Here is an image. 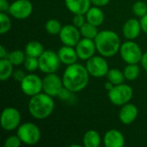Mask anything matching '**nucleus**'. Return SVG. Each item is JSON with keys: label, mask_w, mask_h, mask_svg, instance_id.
<instances>
[{"label": "nucleus", "mask_w": 147, "mask_h": 147, "mask_svg": "<svg viewBox=\"0 0 147 147\" xmlns=\"http://www.w3.org/2000/svg\"><path fill=\"white\" fill-rule=\"evenodd\" d=\"M90 73L86 67L76 63L66 67L62 78L64 86L73 93L83 90L88 85Z\"/></svg>", "instance_id": "1"}, {"label": "nucleus", "mask_w": 147, "mask_h": 147, "mask_svg": "<svg viewBox=\"0 0 147 147\" xmlns=\"http://www.w3.org/2000/svg\"><path fill=\"white\" fill-rule=\"evenodd\" d=\"M96 50L103 57L115 55L121 48V40L118 34L112 30H102L98 32L94 39Z\"/></svg>", "instance_id": "2"}, {"label": "nucleus", "mask_w": 147, "mask_h": 147, "mask_svg": "<svg viewBox=\"0 0 147 147\" xmlns=\"http://www.w3.org/2000/svg\"><path fill=\"white\" fill-rule=\"evenodd\" d=\"M54 109V101L52 96L44 93H39L31 96L28 102V111L30 115L38 120L47 118Z\"/></svg>", "instance_id": "3"}, {"label": "nucleus", "mask_w": 147, "mask_h": 147, "mask_svg": "<svg viewBox=\"0 0 147 147\" xmlns=\"http://www.w3.org/2000/svg\"><path fill=\"white\" fill-rule=\"evenodd\" d=\"M133 95L134 90L132 87L125 84L115 85L108 92L109 101L116 106H123L127 103L132 99Z\"/></svg>", "instance_id": "4"}, {"label": "nucleus", "mask_w": 147, "mask_h": 147, "mask_svg": "<svg viewBox=\"0 0 147 147\" xmlns=\"http://www.w3.org/2000/svg\"><path fill=\"white\" fill-rule=\"evenodd\" d=\"M17 135L22 143L28 146H34L40 141L41 134L35 124L26 122L18 127Z\"/></svg>", "instance_id": "5"}, {"label": "nucleus", "mask_w": 147, "mask_h": 147, "mask_svg": "<svg viewBox=\"0 0 147 147\" xmlns=\"http://www.w3.org/2000/svg\"><path fill=\"white\" fill-rule=\"evenodd\" d=\"M39 69L47 74L55 73L60 66L61 61L58 53L52 50L44 51L43 53L38 58Z\"/></svg>", "instance_id": "6"}, {"label": "nucleus", "mask_w": 147, "mask_h": 147, "mask_svg": "<svg viewBox=\"0 0 147 147\" xmlns=\"http://www.w3.org/2000/svg\"><path fill=\"white\" fill-rule=\"evenodd\" d=\"M120 53L122 59L127 64H138L140 62L143 55L140 47L130 40L121 44Z\"/></svg>", "instance_id": "7"}, {"label": "nucleus", "mask_w": 147, "mask_h": 147, "mask_svg": "<svg viewBox=\"0 0 147 147\" xmlns=\"http://www.w3.org/2000/svg\"><path fill=\"white\" fill-rule=\"evenodd\" d=\"M1 127L5 131H13L20 126L21 114L12 107L5 108L1 114Z\"/></svg>", "instance_id": "8"}, {"label": "nucleus", "mask_w": 147, "mask_h": 147, "mask_svg": "<svg viewBox=\"0 0 147 147\" xmlns=\"http://www.w3.org/2000/svg\"><path fill=\"white\" fill-rule=\"evenodd\" d=\"M86 69L90 75L96 78H102L108 74L109 71L107 60L101 56H93L87 60Z\"/></svg>", "instance_id": "9"}, {"label": "nucleus", "mask_w": 147, "mask_h": 147, "mask_svg": "<svg viewBox=\"0 0 147 147\" xmlns=\"http://www.w3.org/2000/svg\"><path fill=\"white\" fill-rule=\"evenodd\" d=\"M22 92L29 96H35L43 90V83L40 78L35 74H28L21 82Z\"/></svg>", "instance_id": "10"}, {"label": "nucleus", "mask_w": 147, "mask_h": 147, "mask_svg": "<svg viewBox=\"0 0 147 147\" xmlns=\"http://www.w3.org/2000/svg\"><path fill=\"white\" fill-rule=\"evenodd\" d=\"M33 11V4L29 0H16L9 7V13L16 19L24 20L30 16Z\"/></svg>", "instance_id": "11"}, {"label": "nucleus", "mask_w": 147, "mask_h": 147, "mask_svg": "<svg viewBox=\"0 0 147 147\" xmlns=\"http://www.w3.org/2000/svg\"><path fill=\"white\" fill-rule=\"evenodd\" d=\"M43 91L51 96H57L61 88L64 86L62 79L55 73L47 74L43 79Z\"/></svg>", "instance_id": "12"}, {"label": "nucleus", "mask_w": 147, "mask_h": 147, "mask_svg": "<svg viewBox=\"0 0 147 147\" xmlns=\"http://www.w3.org/2000/svg\"><path fill=\"white\" fill-rule=\"evenodd\" d=\"M59 39L65 46L75 47L80 40V30L75 25H65L62 28Z\"/></svg>", "instance_id": "13"}, {"label": "nucleus", "mask_w": 147, "mask_h": 147, "mask_svg": "<svg viewBox=\"0 0 147 147\" xmlns=\"http://www.w3.org/2000/svg\"><path fill=\"white\" fill-rule=\"evenodd\" d=\"M96 50L95 40L89 38H84L76 45V51L78 56L82 60H88L94 56Z\"/></svg>", "instance_id": "14"}, {"label": "nucleus", "mask_w": 147, "mask_h": 147, "mask_svg": "<svg viewBox=\"0 0 147 147\" xmlns=\"http://www.w3.org/2000/svg\"><path fill=\"white\" fill-rule=\"evenodd\" d=\"M122 30L124 36L127 40H135L136 38H138L140 34V31L142 30L140 22H139L137 19L131 18L124 23Z\"/></svg>", "instance_id": "15"}, {"label": "nucleus", "mask_w": 147, "mask_h": 147, "mask_svg": "<svg viewBox=\"0 0 147 147\" xmlns=\"http://www.w3.org/2000/svg\"><path fill=\"white\" fill-rule=\"evenodd\" d=\"M138 113H139L138 109L134 104L126 103L125 105L122 106V108L120 110L119 113L120 121L125 125H129L136 120L138 116Z\"/></svg>", "instance_id": "16"}, {"label": "nucleus", "mask_w": 147, "mask_h": 147, "mask_svg": "<svg viewBox=\"0 0 147 147\" xmlns=\"http://www.w3.org/2000/svg\"><path fill=\"white\" fill-rule=\"evenodd\" d=\"M103 142L106 147H122L125 144V138L121 132L111 129L105 134Z\"/></svg>", "instance_id": "17"}, {"label": "nucleus", "mask_w": 147, "mask_h": 147, "mask_svg": "<svg viewBox=\"0 0 147 147\" xmlns=\"http://www.w3.org/2000/svg\"><path fill=\"white\" fill-rule=\"evenodd\" d=\"M66 8L74 15L86 14L90 8V0H65Z\"/></svg>", "instance_id": "18"}, {"label": "nucleus", "mask_w": 147, "mask_h": 147, "mask_svg": "<svg viewBox=\"0 0 147 147\" xmlns=\"http://www.w3.org/2000/svg\"><path fill=\"white\" fill-rule=\"evenodd\" d=\"M58 55L59 57L61 63L67 65L75 64L77 59H78L77 51L73 48V47L65 46V45L59 48L58 52Z\"/></svg>", "instance_id": "19"}, {"label": "nucleus", "mask_w": 147, "mask_h": 147, "mask_svg": "<svg viewBox=\"0 0 147 147\" xmlns=\"http://www.w3.org/2000/svg\"><path fill=\"white\" fill-rule=\"evenodd\" d=\"M86 20L88 22L98 27L104 21V13L98 6L91 7L86 12Z\"/></svg>", "instance_id": "20"}, {"label": "nucleus", "mask_w": 147, "mask_h": 147, "mask_svg": "<svg viewBox=\"0 0 147 147\" xmlns=\"http://www.w3.org/2000/svg\"><path fill=\"white\" fill-rule=\"evenodd\" d=\"M101 137L98 132L96 130L87 131L83 139V142L85 147H99L101 145Z\"/></svg>", "instance_id": "21"}, {"label": "nucleus", "mask_w": 147, "mask_h": 147, "mask_svg": "<svg viewBox=\"0 0 147 147\" xmlns=\"http://www.w3.org/2000/svg\"><path fill=\"white\" fill-rule=\"evenodd\" d=\"M44 51L45 50L42 44L36 40H32L28 42L25 47V53L27 56L39 58Z\"/></svg>", "instance_id": "22"}, {"label": "nucleus", "mask_w": 147, "mask_h": 147, "mask_svg": "<svg viewBox=\"0 0 147 147\" xmlns=\"http://www.w3.org/2000/svg\"><path fill=\"white\" fill-rule=\"evenodd\" d=\"M13 64L8 59H0V80L6 81L13 75Z\"/></svg>", "instance_id": "23"}, {"label": "nucleus", "mask_w": 147, "mask_h": 147, "mask_svg": "<svg viewBox=\"0 0 147 147\" xmlns=\"http://www.w3.org/2000/svg\"><path fill=\"white\" fill-rule=\"evenodd\" d=\"M81 35H83L84 38H89V39H95L98 34L97 27L90 23V22H84V24L79 28Z\"/></svg>", "instance_id": "24"}, {"label": "nucleus", "mask_w": 147, "mask_h": 147, "mask_svg": "<svg viewBox=\"0 0 147 147\" xmlns=\"http://www.w3.org/2000/svg\"><path fill=\"white\" fill-rule=\"evenodd\" d=\"M108 79L109 82H111L114 85H118L121 84H123L125 78L124 72L118 69H110L107 74Z\"/></svg>", "instance_id": "25"}, {"label": "nucleus", "mask_w": 147, "mask_h": 147, "mask_svg": "<svg viewBox=\"0 0 147 147\" xmlns=\"http://www.w3.org/2000/svg\"><path fill=\"white\" fill-rule=\"evenodd\" d=\"M124 75L126 79L129 81H134L137 79L140 75V69L137 64H128L124 69Z\"/></svg>", "instance_id": "26"}, {"label": "nucleus", "mask_w": 147, "mask_h": 147, "mask_svg": "<svg viewBox=\"0 0 147 147\" xmlns=\"http://www.w3.org/2000/svg\"><path fill=\"white\" fill-rule=\"evenodd\" d=\"M14 65H20L22 63H24V60L26 59L25 53L21 50H15L9 53L7 58Z\"/></svg>", "instance_id": "27"}, {"label": "nucleus", "mask_w": 147, "mask_h": 147, "mask_svg": "<svg viewBox=\"0 0 147 147\" xmlns=\"http://www.w3.org/2000/svg\"><path fill=\"white\" fill-rule=\"evenodd\" d=\"M62 28L63 27L61 26V23L56 19L48 20L46 22V25H45V28H46L47 32L49 33L50 34H59Z\"/></svg>", "instance_id": "28"}, {"label": "nucleus", "mask_w": 147, "mask_h": 147, "mask_svg": "<svg viewBox=\"0 0 147 147\" xmlns=\"http://www.w3.org/2000/svg\"><path fill=\"white\" fill-rule=\"evenodd\" d=\"M0 34H6L11 28V21L9 16L4 12H0Z\"/></svg>", "instance_id": "29"}, {"label": "nucleus", "mask_w": 147, "mask_h": 147, "mask_svg": "<svg viewBox=\"0 0 147 147\" xmlns=\"http://www.w3.org/2000/svg\"><path fill=\"white\" fill-rule=\"evenodd\" d=\"M133 11L138 17H142L147 14V4L143 1H137L133 6Z\"/></svg>", "instance_id": "30"}, {"label": "nucleus", "mask_w": 147, "mask_h": 147, "mask_svg": "<svg viewBox=\"0 0 147 147\" xmlns=\"http://www.w3.org/2000/svg\"><path fill=\"white\" fill-rule=\"evenodd\" d=\"M24 67L28 71H34L39 68V59L38 58L27 56L24 60Z\"/></svg>", "instance_id": "31"}, {"label": "nucleus", "mask_w": 147, "mask_h": 147, "mask_svg": "<svg viewBox=\"0 0 147 147\" xmlns=\"http://www.w3.org/2000/svg\"><path fill=\"white\" fill-rule=\"evenodd\" d=\"M22 144V140L21 139L18 137V135L16 136H9L8 137L5 141H4V144L3 146L4 147H19Z\"/></svg>", "instance_id": "32"}, {"label": "nucleus", "mask_w": 147, "mask_h": 147, "mask_svg": "<svg viewBox=\"0 0 147 147\" xmlns=\"http://www.w3.org/2000/svg\"><path fill=\"white\" fill-rule=\"evenodd\" d=\"M72 91H71L70 90H68L67 88H65V86H63L61 88V90H59V94L57 96L59 97V99L63 100V101H69L71 97H72Z\"/></svg>", "instance_id": "33"}, {"label": "nucleus", "mask_w": 147, "mask_h": 147, "mask_svg": "<svg viewBox=\"0 0 147 147\" xmlns=\"http://www.w3.org/2000/svg\"><path fill=\"white\" fill-rule=\"evenodd\" d=\"M85 22V19L83 14H75L72 19V23L78 28H81Z\"/></svg>", "instance_id": "34"}, {"label": "nucleus", "mask_w": 147, "mask_h": 147, "mask_svg": "<svg viewBox=\"0 0 147 147\" xmlns=\"http://www.w3.org/2000/svg\"><path fill=\"white\" fill-rule=\"evenodd\" d=\"M13 78H14V79L16 80V81H17V82H22V80H23V78L26 77V74H25V72L23 71H22V70H16V71H15L14 72H13Z\"/></svg>", "instance_id": "35"}, {"label": "nucleus", "mask_w": 147, "mask_h": 147, "mask_svg": "<svg viewBox=\"0 0 147 147\" xmlns=\"http://www.w3.org/2000/svg\"><path fill=\"white\" fill-rule=\"evenodd\" d=\"M10 4L9 3L8 0H0V12L7 13L9 10Z\"/></svg>", "instance_id": "36"}, {"label": "nucleus", "mask_w": 147, "mask_h": 147, "mask_svg": "<svg viewBox=\"0 0 147 147\" xmlns=\"http://www.w3.org/2000/svg\"><path fill=\"white\" fill-rule=\"evenodd\" d=\"M109 1L110 0H90L91 3H93L95 6H98V7L107 5L109 3Z\"/></svg>", "instance_id": "37"}, {"label": "nucleus", "mask_w": 147, "mask_h": 147, "mask_svg": "<svg viewBox=\"0 0 147 147\" xmlns=\"http://www.w3.org/2000/svg\"><path fill=\"white\" fill-rule=\"evenodd\" d=\"M140 24H141V28H142V30L147 34V14L146 16H142L141 19H140Z\"/></svg>", "instance_id": "38"}, {"label": "nucleus", "mask_w": 147, "mask_h": 147, "mask_svg": "<svg viewBox=\"0 0 147 147\" xmlns=\"http://www.w3.org/2000/svg\"><path fill=\"white\" fill-rule=\"evenodd\" d=\"M140 63L143 66V68L145 69V71H147V52L145 53L143 55H142V58H141V60H140Z\"/></svg>", "instance_id": "39"}, {"label": "nucleus", "mask_w": 147, "mask_h": 147, "mask_svg": "<svg viewBox=\"0 0 147 147\" xmlns=\"http://www.w3.org/2000/svg\"><path fill=\"white\" fill-rule=\"evenodd\" d=\"M8 55H9V53H7L6 49L4 48V47L3 45H1V47H0V59H7Z\"/></svg>", "instance_id": "40"}, {"label": "nucleus", "mask_w": 147, "mask_h": 147, "mask_svg": "<svg viewBox=\"0 0 147 147\" xmlns=\"http://www.w3.org/2000/svg\"><path fill=\"white\" fill-rule=\"evenodd\" d=\"M115 85L111 83V82H107L106 84H105V88H106V90L109 91V90H112L113 89V87H114Z\"/></svg>", "instance_id": "41"}, {"label": "nucleus", "mask_w": 147, "mask_h": 147, "mask_svg": "<svg viewBox=\"0 0 147 147\" xmlns=\"http://www.w3.org/2000/svg\"><path fill=\"white\" fill-rule=\"evenodd\" d=\"M71 147H80L81 146H79V145H72V146H71Z\"/></svg>", "instance_id": "42"}]
</instances>
